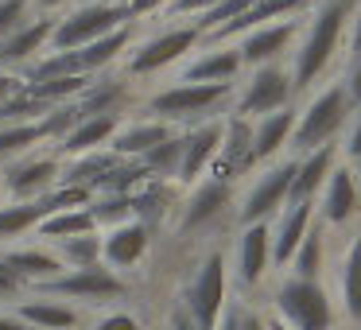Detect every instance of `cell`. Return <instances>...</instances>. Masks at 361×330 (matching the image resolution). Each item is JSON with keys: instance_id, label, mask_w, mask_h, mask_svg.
I'll return each mask as SVG.
<instances>
[{"instance_id": "obj_25", "label": "cell", "mask_w": 361, "mask_h": 330, "mask_svg": "<svg viewBox=\"0 0 361 330\" xmlns=\"http://www.w3.org/2000/svg\"><path fill=\"white\" fill-rule=\"evenodd\" d=\"M102 252H105V260L117 264V268L136 264V260L148 252V226H144V221H121V226L105 237Z\"/></svg>"}, {"instance_id": "obj_13", "label": "cell", "mask_w": 361, "mask_h": 330, "mask_svg": "<svg viewBox=\"0 0 361 330\" xmlns=\"http://www.w3.org/2000/svg\"><path fill=\"white\" fill-rule=\"evenodd\" d=\"M342 164L338 159V144H322V148L307 152V156L295 159V179H291V198L288 202H314L319 190L326 187L330 171Z\"/></svg>"}, {"instance_id": "obj_48", "label": "cell", "mask_w": 361, "mask_h": 330, "mask_svg": "<svg viewBox=\"0 0 361 330\" xmlns=\"http://www.w3.org/2000/svg\"><path fill=\"white\" fill-rule=\"evenodd\" d=\"M171 330H198V326L190 322V314H183V311H179V314L171 319Z\"/></svg>"}, {"instance_id": "obj_16", "label": "cell", "mask_w": 361, "mask_h": 330, "mask_svg": "<svg viewBox=\"0 0 361 330\" xmlns=\"http://www.w3.org/2000/svg\"><path fill=\"white\" fill-rule=\"evenodd\" d=\"M59 159L51 156H39V159H24V164H16L8 175H4V187L12 190L16 198H24V202H35V198L51 195V187L59 183Z\"/></svg>"}, {"instance_id": "obj_14", "label": "cell", "mask_w": 361, "mask_h": 330, "mask_svg": "<svg viewBox=\"0 0 361 330\" xmlns=\"http://www.w3.org/2000/svg\"><path fill=\"white\" fill-rule=\"evenodd\" d=\"M221 136H226V125H221V121H206V125L190 128V133L183 136V159H179V179L183 183H195L198 175L218 159Z\"/></svg>"}, {"instance_id": "obj_35", "label": "cell", "mask_w": 361, "mask_h": 330, "mask_svg": "<svg viewBox=\"0 0 361 330\" xmlns=\"http://www.w3.org/2000/svg\"><path fill=\"white\" fill-rule=\"evenodd\" d=\"M4 264L12 268V272L20 276V280H51V276L59 272V260L51 257V252H35V249H24V252H12Z\"/></svg>"}, {"instance_id": "obj_29", "label": "cell", "mask_w": 361, "mask_h": 330, "mask_svg": "<svg viewBox=\"0 0 361 330\" xmlns=\"http://www.w3.org/2000/svg\"><path fill=\"white\" fill-rule=\"evenodd\" d=\"M342 307L353 322H361V229L353 233L342 260Z\"/></svg>"}, {"instance_id": "obj_18", "label": "cell", "mask_w": 361, "mask_h": 330, "mask_svg": "<svg viewBox=\"0 0 361 330\" xmlns=\"http://www.w3.org/2000/svg\"><path fill=\"white\" fill-rule=\"evenodd\" d=\"M51 32H55V16H39V20H27L20 32L4 35L0 39V66H20L27 59H35L51 43Z\"/></svg>"}, {"instance_id": "obj_54", "label": "cell", "mask_w": 361, "mask_h": 330, "mask_svg": "<svg viewBox=\"0 0 361 330\" xmlns=\"http://www.w3.org/2000/svg\"><path fill=\"white\" fill-rule=\"evenodd\" d=\"M268 330H288V326H283L280 319H272V322H268Z\"/></svg>"}, {"instance_id": "obj_19", "label": "cell", "mask_w": 361, "mask_h": 330, "mask_svg": "<svg viewBox=\"0 0 361 330\" xmlns=\"http://www.w3.org/2000/svg\"><path fill=\"white\" fill-rule=\"evenodd\" d=\"M295 109H280L268 113V117L252 121V164H264V159L280 156L291 144V133H295Z\"/></svg>"}, {"instance_id": "obj_7", "label": "cell", "mask_w": 361, "mask_h": 330, "mask_svg": "<svg viewBox=\"0 0 361 330\" xmlns=\"http://www.w3.org/2000/svg\"><path fill=\"white\" fill-rule=\"evenodd\" d=\"M233 86H221V82H183V86H171L164 94H156L148 102V109L156 113V121H190V117H206L214 113L221 102H229Z\"/></svg>"}, {"instance_id": "obj_38", "label": "cell", "mask_w": 361, "mask_h": 330, "mask_svg": "<svg viewBox=\"0 0 361 330\" xmlns=\"http://www.w3.org/2000/svg\"><path fill=\"white\" fill-rule=\"evenodd\" d=\"M66 245V260H74L78 268H94L97 257H102V241H97L94 233H82V237H71Z\"/></svg>"}, {"instance_id": "obj_33", "label": "cell", "mask_w": 361, "mask_h": 330, "mask_svg": "<svg viewBox=\"0 0 361 330\" xmlns=\"http://www.w3.org/2000/svg\"><path fill=\"white\" fill-rule=\"evenodd\" d=\"M59 105H47V102H39V97H32V94H12L8 102L0 105V125H35V121H43V117H51Z\"/></svg>"}, {"instance_id": "obj_49", "label": "cell", "mask_w": 361, "mask_h": 330, "mask_svg": "<svg viewBox=\"0 0 361 330\" xmlns=\"http://www.w3.org/2000/svg\"><path fill=\"white\" fill-rule=\"evenodd\" d=\"M221 330H245V319L241 314H226V319H221Z\"/></svg>"}, {"instance_id": "obj_12", "label": "cell", "mask_w": 361, "mask_h": 330, "mask_svg": "<svg viewBox=\"0 0 361 330\" xmlns=\"http://www.w3.org/2000/svg\"><path fill=\"white\" fill-rule=\"evenodd\" d=\"M252 167V121L229 117L226 121V136H221L218 159L210 164L218 183H233L237 175H245Z\"/></svg>"}, {"instance_id": "obj_32", "label": "cell", "mask_w": 361, "mask_h": 330, "mask_svg": "<svg viewBox=\"0 0 361 330\" xmlns=\"http://www.w3.org/2000/svg\"><path fill=\"white\" fill-rule=\"evenodd\" d=\"M90 86V78L82 74H71V78H47V82H24V94L39 97L47 105H66V102H78V94Z\"/></svg>"}, {"instance_id": "obj_40", "label": "cell", "mask_w": 361, "mask_h": 330, "mask_svg": "<svg viewBox=\"0 0 361 330\" xmlns=\"http://www.w3.org/2000/svg\"><path fill=\"white\" fill-rule=\"evenodd\" d=\"M342 156L345 164L361 159V105H353L350 121H345V140H342Z\"/></svg>"}, {"instance_id": "obj_6", "label": "cell", "mask_w": 361, "mask_h": 330, "mask_svg": "<svg viewBox=\"0 0 361 330\" xmlns=\"http://www.w3.org/2000/svg\"><path fill=\"white\" fill-rule=\"evenodd\" d=\"M202 43V32H198L190 20H183V24H171L164 28L159 35H152V39H144L140 47L133 51V59H128V74H159L167 71V66H175L179 59H187L190 51Z\"/></svg>"}, {"instance_id": "obj_39", "label": "cell", "mask_w": 361, "mask_h": 330, "mask_svg": "<svg viewBox=\"0 0 361 330\" xmlns=\"http://www.w3.org/2000/svg\"><path fill=\"white\" fill-rule=\"evenodd\" d=\"M27 4L32 0H0V39L27 24Z\"/></svg>"}, {"instance_id": "obj_5", "label": "cell", "mask_w": 361, "mask_h": 330, "mask_svg": "<svg viewBox=\"0 0 361 330\" xmlns=\"http://www.w3.org/2000/svg\"><path fill=\"white\" fill-rule=\"evenodd\" d=\"M133 24L128 20V8H117V4H105V0H90L82 8L66 12L63 20H55V32H51V47L55 51H78L86 43L102 39V35L117 32V28Z\"/></svg>"}, {"instance_id": "obj_43", "label": "cell", "mask_w": 361, "mask_h": 330, "mask_svg": "<svg viewBox=\"0 0 361 330\" xmlns=\"http://www.w3.org/2000/svg\"><path fill=\"white\" fill-rule=\"evenodd\" d=\"M171 0H128V20H144V16H156V12H167Z\"/></svg>"}, {"instance_id": "obj_22", "label": "cell", "mask_w": 361, "mask_h": 330, "mask_svg": "<svg viewBox=\"0 0 361 330\" xmlns=\"http://www.w3.org/2000/svg\"><path fill=\"white\" fill-rule=\"evenodd\" d=\"M51 291H59V295H90V299H113L125 291V283L117 280L113 272H105V268H78L74 276H63V280H47Z\"/></svg>"}, {"instance_id": "obj_37", "label": "cell", "mask_w": 361, "mask_h": 330, "mask_svg": "<svg viewBox=\"0 0 361 330\" xmlns=\"http://www.w3.org/2000/svg\"><path fill=\"white\" fill-rule=\"evenodd\" d=\"M24 319H27V322H39V326H51V330L74 326V311H71V307H51V303H32V307H24Z\"/></svg>"}, {"instance_id": "obj_26", "label": "cell", "mask_w": 361, "mask_h": 330, "mask_svg": "<svg viewBox=\"0 0 361 330\" xmlns=\"http://www.w3.org/2000/svg\"><path fill=\"white\" fill-rule=\"evenodd\" d=\"M229 198H233L229 183H218V179L198 183L195 195H190V202H187V214H183V226H187V229H198V226H206V221H214V218H218V214L229 206Z\"/></svg>"}, {"instance_id": "obj_15", "label": "cell", "mask_w": 361, "mask_h": 330, "mask_svg": "<svg viewBox=\"0 0 361 330\" xmlns=\"http://www.w3.org/2000/svg\"><path fill=\"white\" fill-rule=\"evenodd\" d=\"M268 264H272V229L268 221L241 229V241H237V276H241L245 288L264 280Z\"/></svg>"}, {"instance_id": "obj_17", "label": "cell", "mask_w": 361, "mask_h": 330, "mask_svg": "<svg viewBox=\"0 0 361 330\" xmlns=\"http://www.w3.org/2000/svg\"><path fill=\"white\" fill-rule=\"evenodd\" d=\"M311 218H314V202H288L283 206L280 226L272 229V260L276 264H291L295 249L311 233Z\"/></svg>"}, {"instance_id": "obj_31", "label": "cell", "mask_w": 361, "mask_h": 330, "mask_svg": "<svg viewBox=\"0 0 361 330\" xmlns=\"http://www.w3.org/2000/svg\"><path fill=\"white\" fill-rule=\"evenodd\" d=\"M43 140H51L47 117L35 121V125H0V159L20 156V152L35 148V144H43Z\"/></svg>"}, {"instance_id": "obj_23", "label": "cell", "mask_w": 361, "mask_h": 330, "mask_svg": "<svg viewBox=\"0 0 361 330\" xmlns=\"http://www.w3.org/2000/svg\"><path fill=\"white\" fill-rule=\"evenodd\" d=\"M171 125L167 121H136V125L128 128H117V136H113V152H117L121 159L133 156V159H144L152 148H159L164 140H171Z\"/></svg>"}, {"instance_id": "obj_9", "label": "cell", "mask_w": 361, "mask_h": 330, "mask_svg": "<svg viewBox=\"0 0 361 330\" xmlns=\"http://www.w3.org/2000/svg\"><path fill=\"white\" fill-rule=\"evenodd\" d=\"M291 179H295V159H283V164L268 167L252 190L241 202V226H257V221H268L272 214H280L291 198Z\"/></svg>"}, {"instance_id": "obj_10", "label": "cell", "mask_w": 361, "mask_h": 330, "mask_svg": "<svg viewBox=\"0 0 361 330\" xmlns=\"http://www.w3.org/2000/svg\"><path fill=\"white\" fill-rule=\"evenodd\" d=\"M226 303V257L210 252L198 272V280L187 291V314L198 330H218V314Z\"/></svg>"}, {"instance_id": "obj_44", "label": "cell", "mask_w": 361, "mask_h": 330, "mask_svg": "<svg viewBox=\"0 0 361 330\" xmlns=\"http://www.w3.org/2000/svg\"><path fill=\"white\" fill-rule=\"evenodd\" d=\"M345 94L353 105H361V59H350V71H345Z\"/></svg>"}, {"instance_id": "obj_42", "label": "cell", "mask_w": 361, "mask_h": 330, "mask_svg": "<svg viewBox=\"0 0 361 330\" xmlns=\"http://www.w3.org/2000/svg\"><path fill=\"white\" fill-rule=\"evenodd\" d=\"M345 55H350V59H361V0L353 4L350 28H345Z\"/></svg>"}, {"instance_id": "obj_53", "label": "cell", "mask_w": 361, "mask_h": 330, "mask_svg": "<svg viewBox=\"0 0 361 330\" xmlns=\"http://www.w3.org/2000/svg\"><path fill=\"white\" fill-rule=\"evenodd\" d=\"M350 167H353V179H357V187H361V159H353Z\"/></svg>"}, {"instance_id": "obj_4", "label": "cell", "mask_w": 361, "mask_h": 330, "mask_svg": "<svg viewBox=\"0 0 361 330\" xmlns=\"http://www.w3.org/2000/svg\"><path fill=\"white\" fill-rule=\"evenodd\" d=\"M291 97H295V82H291L288 66H280V63L252 66L245 86H241V94H237L233 117L260 121V117H268V113L291 109Z\"/></svg>"}, {"instance_id": "obj_45", "label": "cell", "mask_w": 361, "mask_h": 330, "mask_svg": "<svg viewBox=\"0 0 361 330\" xmlns=\"http://www.w3.org/2000/svg\"><path fill=\"white\" fill-rule=\"evenodd\" d=\"M97 330H140V326H136L133 314H109V319H102Z\"/></svg>"}, {"instance_id": "obj_46", "label": "cell", "mask_w": 361, "mask_h": 330, "mask_svg": "<svg viewBox=\"0 0 361 330\" xmlns=\"http://www.w3.org/2000/svg\"><path fill=\"white\" fill-rule=\"evenodd\" d=\"M20 90H24V82H20V78H12V74H0V105L8 102L12 94H20Z\"/></svg>"}, {"instance_id": "obj_27", "label": "cell", "mask_w": 361, "mask_h": 330, "mask_svg": "<svg viewBox=\"0 0 361 330\" xmlns=\"http://www.w3.org/2000/svg\"><path fill=\"white\" fill-rule=\"evenodd\" d=\"M59 214V202L55 195H43L35 202H16V206H0V241H8V237H20L24 229L39 226L43 218Z\"/></svg>"}, {"instance_id": "obj_2", "label": "cell", "mask_w": 361, "mask_h": 330, "mask_svg": "<svg viewBox=\"0 0 361 330\" xmlns=\"http://www.w3.org/2000/svg\"><path fill=\"white\" fill-rule=\"evenodd\" d=\"M353 113V102L345 94V82H326L319 86V94L303 105V113L295 117V133H291V148L295 156H307V152L322 148V144H334V136L345 128Z\"/></svg>"}, {"instance_id": "obj_24", "label": "cell", "mask_w": 361, "mask_h": 330, "mask_svg": "<svg viewBox=\"0 0 361 330\" xmlns=\"http://www.w3.org/2000/svg\"><path fill=\"white\" fill-rule=\"evenodd\" d=\"M117 128H121V117H86L63 136L59 148H63L66 156H90V152H97L102 144H113Z\"/></svg>"}, {"instance_id": "obj_50", "label": "cell", "mask_w": 361, "mask_h": 330, "mask_svg": "<svg viewBox=\"0 0 361 330\" xmlns=\"http://www.w3.org/2000/svg\"><path fill=\"white\" fill-rule=\"evenodd\" d=\"M0 330H27L24 322H16V319H0Z\"/></svg>"}, {"instance_id": "obj_3", "label": "cell", "mask_w": 361, "mask_h": 330, "mask_svg": "<svg viewBox=\"0 0 361 330\" xmlns=\"http://www.w3.org/2000/svg\"><path fill=\"white\" fill-rule=\"evenodd\" d=\"M276 311L288 330H334V299L319 280H283L276 291Z\"/></svg>"}, {"instance_id": "obj_47", "label": "cell", "mask_w": 361, "mask_h": 330, "mask_svg": "<svg viewBox=\"0 0 361 330\" xmlns=\"http://www.w3.org/2000/svg\"><path fill=\"white\" fill-rule=\"evenodd\" d=\"M16 283H20V276L12 272L4 260H0V295H8V291H16Z\"/></svg>"}, {"instance_id": "obj_55", "label": "cell", "mask_w": 361, "mask_h": 330, "mask_svg": "<svg viewBox=\"0 0 361 330\" xmlns=\"http://www.w3.org/2000/svg\"><path fill=\"white\" fill-rule=\"evenodd\" d=\"M105 4H117V8H128V0H105Z\"/></svg>"}, {"instance_id": "obj_34", "label": "cell", "mask_w": 361, "mask_h": 330, "mask_svg": "<svg viewBox=\"0 0 361 330\" xmlns=\"http://www.w3.org/2000/svg\"><path fill=\"white\" fill-rule=\"evenodd\" d=\"M291 276L295 280H319L322 272V233L319 229H311V233L303 237V245L295 249V257H291Z\"/></svg>"}, {"instance_id": "obj_28", "label": "cell", "mask_w": 361, "mask_h": 330, "mask_svg": "<svg viewBox=\"0 0 361 330\" xmlns=\"http://www.w3.org/2000/svg\"><path fill=\"white\" fill-rule=\"evenodd\" d=\"M125 94L128 90L121 82H90L74 105L82 109V117H117V105L125 102Z\"/></svg>"}, {"instance_id": "obj_41", "label": "cell", "mask_w": 361, "mask_h": 330, "mask_svg": "<svg viewBox=\"0 0 361 330\" xmlns=\"http://www.w3.org/2000/svg\"><path fill=\"white\" fill-rule=\"evenodd\" d=\"M218 4H226V0H171L167 16H175V20H198L202 12L218 8Z\"/></svg>"}, {"instance_id": "obj_1", "label": "cell", "mask_w": 361, "mask_h": 330, "mask_svg": "<svg viewBox=\"0 0 361 330\" xmlns=\"http://www.w3.org/2000/svg\"><path fill=\"white\" fill-rule=\"evenodd\" d=\"M357 0H314L303 16L299 39L291 47V82L299 90H311L322 74L334 66V59L345 51V28H350Z\"/></svg>"}, {"instance_id": "obj_21", "label": "cell", "mask_w": 361, "mask_h": 330, "mask_svg": "<svg viewBox=\"0 0 361 330\" xmlns=\"http://www.w3.org/2000/svg\"><path fill=\"white\" fill-rule=\"evenodd\" d=\"M133 47V24H125V28H117V32H109V35H102V39H94V43H86V47H78L74 51V63H78V74H97V71H105V66H113L125 51Z\"/></svg>"}, {"instance_id": "obj_36", "label": "cell", "mask_w": 361, "mask_h": 330, "mask_svg": "<svg viewBox=\"0 0 361 330\" xmlns=\"http://www.w3.org/2000/svg\"><path fill=\"white\" fill-rule=\"evenodd\" d=\"M179 159H183V136H171V140H164L159 148H152L140 164L148 175H159V179H164V175H179Z\"/></svg>"}, {"instance_id": "obj_51", "label": "cell", "mask_w": 361, "mask_h": 330, "mask_svg": "<svg viewBox=\"0 0 361 330\" xmlns=\"http://www.w3.org/2000/svg\"><path fill=\"white\" fill-rule=\"evenodd\" d=\"M245 330H268V322H260V319H245Z\"/></svg>"}, {"instance_id": "obj_8", "label": "cell", "mask_w": 361, "mask_h": 330, "mask_svg": "<svg viewBox=\"0 0 361 330\" xmlns=\"http://www.w3.org/2000/svg\"><path fill=\"white\" fill-rule=\"evenodd\" d=\"M307 16V12H303ZM303 16H291V20H276V24H264V28H252L245 32L241 39L233 43L241 63L249 66H268V63H280L299 39V28H303Z\"/></svg>"}, {"instance_id": "obj_20", "label": "cell", "mask_w": 361, "mask_h": 330, "mask_svg": "<svg viewBox=\"0 0 361 330\" xmlns=\"http://www.w3.org/2000/svg\"><path fill=\"white\" fill-rule=\"evenodd\" d=\"M245 71L241 55H237V47H226V43H218V47L202 51V55L195 59V63L183 71V82H221V86H233V78Z\"/></svg>"}, {"instance_id": "obj_30", "label": "cell", "mask_w": 361, "mask_h": 330, "mask_svg": "<svg viewBox=\"0 0 361 330\" xmlns=\"http://www.w3.org/2000/svg\"><path fill=\"white\" fill-rule=\"evenodd\" d=\"M94 214L90 210H59L51 218L39 221V233L51 237V241H71V237H82V233H94Z\"/></svg>"}, {"instance_id": "obj_52", "label": "cell", "mask_w": 361, "mask_h": 330, "mask_svg": "<svg viewBox=\"0 0 361 330\" xmlns=\"http://www.w3.org/2000/svg\"><path fill=\"white\" fill-rule=\"evenodd\" d=\"M66 0H39V8H63Z\"/></svg>"}, {"instance_id": "obj_11", "label": "cell", "mask_w": 361, "mask_h": 330, "mask_svg": "<svg viewBox=\"0 0 361 330\" xmlns=\"http://www.w3.org/2000/svg\"><path fill=\"white\" fill-rule=\"evenodd\" d=\"M361 214V187L353 179V167L350 164H338L330 171L326 187L319 190V218L326 226H345Z\"/></svg>"}]
</instances>
